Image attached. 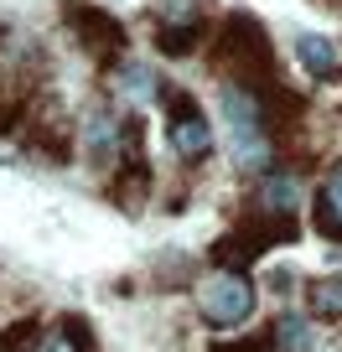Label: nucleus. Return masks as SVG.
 <instances>
[{
    "instance_id": "f257e3e1",
    "label": "nucleus",
    "mask_w": 342,
    "mask_h": 352,
    "mask_svg": "<svg viewBox=\"0 0 342 352\" xmlns=\"http://www.w3.org/2000/svg\"><path fill=\"white\" fill-rule=\"evenodd\" d=\"M218 63H223V73L239 78L249 94L275 83V78H270V36L249 11H233L228 21L218 26Z\"/></svg>"
},
{
    "instance_id": "f03ea898",
    "label": "nucleus",
    "mask_w": 342,
    "mask_h": 352,
    "mask_svg": "<svg viewBox=\"0 0 342 352\" xmlns=\"http://www.w3.org/2000/svg\"><path fill=\"white\" fill-rule=\"evenodd\" d=\"M223 120H228V135H233V155L239 166H270V135L259 124V99L244 94V88H223Z\"/></svg>"
},
{
    "instance_id": "7ed1b4c3",
    "label": "nucleus",
    "mask_w": 342,
    "mask_h": 352,
    "mask_svg": "<svg viewBox=\"0 0 342 352\" xmlns=\"http://www.w3.org/2000/svg\"><path fill=\"white\" fill-rule=\"evenodd\" d=\"M197 311H202L208 327H239V321H249V311H254V285L239 275V270H218V275L197 290Z\"/></svg>"
},
{
    "instance_id": "20e7f679",
    "label": "nucleus",
    "mask_w": 342,
    "mask_h": 352,
    "mask_svg": "<svg viewBox=\"0 0 342 352\" xmlns=\"http://www.w3.org/2000/svg\"><path fill=\"white\" fill-rule=\"evenodd\" d=\"M166 109H171V124H166L171 151H177L182 161H202V155L213 151V124H208V114L197 109V99H192V94H166Z\"/></svg>"
},
{
    "instance_id": "39448f33",
    "label": "nucleus",
    "mask_w": 342,
    "mask_h": 352,
    "mask_svg": "<svg viewBox=\"0 0 342 352\" xmlns=\"http://www.w3.org/2000/svg\"><path fill=\"white\" fill-rule=\"evenodd\" d=\"M67 26L78 32V42L89 47L94 57H120L125 52V26L109 11H94V6H67Z\"/></svg>"
},
{
    "instance_id": "423d86ee",
    "label": "nucleus",
    "mask_w": 342,
    "mask_h": 352,
    "mask_svg": "<svg viewBox=\"0 0 342 352\" xmlns=\"http://www.w3.org/2000/svg\"><path fill=\"white\" fill-rule=\"evenodd\" d=\"M301 208V176L290 171H275L259 182V212H275V218H296Z\"/></svg>"
},
{
    "instance_id": "0eeeda50",
    "label": "nucleus",
    "mask_w": 342,
    "mask_h": 352,
    "mask_svg": "<svg viewBox=\"0 0 342 352\" xmlns=\"http://www.w3.org/2000/svg\"><path fill=\"white\" fill-rule=\"evenodd\" d=\"M296 57H301V67H306L311 78H337V67H342L337 47H332L321 32H301L296 36Z\"/></svg>"
},
{
    "instance_id": "6e6552de",
    "label": "nucleus",
    "mask_w": 342,
    "mask_h": 352,
    "mask_svg": "<svg viewBox=\"0 0 342 352\" xmlns=\"http://www.w3.org/2000/svg\"><path fill=\"white\" fill-rule=\"evenodd\" d=\"M83 151H89L94 166H109L114 155H120V124H114L109 114H89V120H83Z\"/></svg>"
},
{
    "instance_id": "1a4fd4ad",
    "label": "nucleus",
    "mask_w": 342,
    "mask_h": 352,
    "mask_svg": "<svg viewBox=\"0 0 342 352\" xmlns=\"http://www.w3.org/2000/svg\"><path fill=\"white\" fill-rule=\"evenodd\" d=\"M317 223L327 239H342V166H332L321 182V202H317Z\"/></svg>"
},
{
    "instance_id": "9d476101",
    "label": "nucleus",
    "mask_w": 342,
    "mask_h": 352,
    "mask_svg": "<svg viewBox=\"0 0 342 352\" xmlns=\"http://www.w3.org/2000/svg\"><path fill=\"white\" fill-rule=\"evenodd\" d=\"M36 352H94V337H89V327H83L78 316H67L57 331H42Z\"/></svg>"
},
{
    "instance_id": "9b49d317",
    "label": "nucleus",
    "mask_w": 342,
    "mask_h": 352,
    "mask_svg": "<svg viewBox=\"0 0 342 352\" xmlns=\"http://www.w3.org/2000/svg\"><path fill=\"white\" fill-rule=\"evenodd\" d=\"M145 187H151V166H145L140 155H135V161L125 166V176L109 187V197L120 202V208H140V202H145Z\"/></svg>"
},
{
    "instance_id": "f8f14e48",
    "label": "nucleus",
    "mask_w": 342,
    "mask_h": 352,
    "mask_svg": "<svg viewBox=\"0 0 342 352\" xmlns=\"http://www.w3.org/2000/svg\"><path fill=\"white\" fill-rule=\"evenodd\" d=\"M306 306L317 321H342V275H327L306 290Z\"/></svg>"
},
{
    "instance_id": "ddd939ff",
    "label": "nucleus",
    "mask_w": 342,
    "mask_h": 352,
    "mask_svg": "<svg viewBox=\"0 0 342 352\" xmlns=\"http://www.w3.org/2000/svg\"><path fill=\"white\" fill-rule=\"evenodd\" d=\"M275 342L280 352H311V321L301 316V311H286V316L275 321Z\"/></svg>"
},
{
    "instance_id": "4468645a",
    "label": "nucleus",
    "mask_w": 342,
    "mask_h": 352,
    "mask_svg": "<svg viewBox=\"0 0 342 352\" xmlns=\"http://www.w3.org/2000/svg\"><path fill=\"white\" fill-rule=\"evenodd\" d=\"M197 36H202V21H166L161 32H156V47H161L166 57H187L192 47H197Z\"/></svg>"
},
{
    "instance_id": "2eb2a0df",
    "label": "nucleus",
    "mask_w": 342,
    "mask_h": 352,
    "mask_svg": "<svg viewBox=\"0 0 342 352\" xmlns=\"http://www.w3.org/2000/svg\"><path fill=\"white\" fill-rule=\"evenodd\" d=\"M120 94H125V99H156V73H151V67H140V63H125L120 67Z\"/></svg>"
},
{
    "instance_id": "dca6fc26",
    "label": "nucleus",
    "mask_w": 342,
    "mask_h": 352,
    "mask_svg": "<svg viewBox=\"0 0 342 352\" xmlns=\"http://www.w3.org/2000/svg\"><path fill=\"white\" fill-rule=\"evenodd\" d=\"M36 342H42V331H36V321H16V327H6V337H0V347H6V352H32Z\"/></svg>"
}]
</instances>
